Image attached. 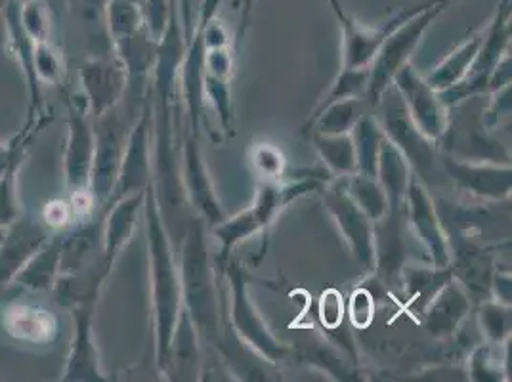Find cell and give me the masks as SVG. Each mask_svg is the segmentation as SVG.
Masks as SVG:
<instances>
[{
    "label": "cell",
    "instance_id": "6da1fadb",
    "mask_svg": "<svg viewBox=\"0 0 512 382\" xmlns=\"http://www.w3.org/2000/svg\"><path fill=\"white\" fill-rule=\"evenodd\" d=\"M146 234L150 251L151 312L155 331V356L157 367L163 375L171 369V352L174 335L184 312L180 272L172 255L171 239L163 224L157 191L153 184L146 190L144 199Z\"/></svg>",
    "mask_w": 512,
    "mask_h": 382
},
{
    "label": "cell",
    "instance_id": "7a4b0ae2",
    "mask_svg": "<svg viewBox=\"0 0 512 382\" xmlns=\"http://www.w3.org/2000/svg\"><path fill=\"white\" fill-rule=\"evenodd\" d=\"M178 272L186 316L192 321L197 335L201 333L205 339L216 340L220 325L218 285L201 220H193L186 234Z\"/></svg>",
    "mask_w": 512,
    "mask_h": 382
},
{
    "label": "cell",
    "instance_id": "3957f363",
    "mask_svg": "<svg viewBox=\"0 0 512 382\" xmlns=\"http://www.w3.org/2000/svg\"><path fill=\"white\" fill-rule=\"evenodd\" d=\"M325 184L327 178H323L321 174L283 184L264 182L256 193L255 203L249 209L235 214L234 218H224L220 224L214 226V235L220 241V262L226 264L230 260V253L245 239L266 232L287 205L308 195L310 191L323 190Z\"/></svg>",
    "mask_w": 512,
    "mask_h": 382
},
{
    "label": "cell",
    "instance_id": "277c9868",
    "mask_svg": "<svg viewBox=\"0 0 512 382\" xmlns=\"http://www.w3.org/2000/svg\"><path fill=\"white\" fill-rule=\"evenodd\" d=\"M453 2H457V0H436L434 4L428 6L427 10L419 12L417 16H413L402 27H398L381 44L377 56L369 64V83H367L365 94H363V100H367L371 107H379L384 92L392 86L394 75L404 65L409 64L411 54L415 52V48L425 37L428 27L440 14L446 12Z\"/></svg>",
    "mask_w": 512,
    "mask_h": 382
},
{
    "label": "cell",
    "instance_id": "5b68a950",
    "mask_svg": "<svg viewBox=\"0 0 512 382\" xmlns=\"http://www.w3.org/2000/svg\"><path fill=\"white\" fill-rule=\"evenodd\" d=\"M511 4L512 0L499 2L493 20L484 29L482 44L478 48L474 62L470 65L469 73L457 85L451 86L444 92H438L446 106L453 107L470 96H478L490 90L491 73L503 60V56L509 54V46H511Z\"/></svg>",
    "mask_w": 512,
    "mask_h": 382
},
{
    "label": "cell",
    "instance_id": "8992f818",
    "mask_svg": "<svg viewBox=\"0 0 512 382\" xmlns=\"http://www.w3.org/2000/svg\"><path fill=\"white\" fill-rule=\"evenodd\" d=\"M224 266H226V276H228L230 295H232L230 319H232L235 333L260 358L270 363L285 360L291 348L270 331L266 321L258 314L255 302L251 300V293H249V274L235 260H230Z\"/></svg>",
    "mask_w": 512,
    "mask_h": 382
},
{
    "label": "cell",
    "instance_id": "52a82bcc",
    "mask_svg": "<svg viewBox=\"0 0 512 382\" xmlns=\"http://www.w3.org/2000/svg\"><path fill=\"white\" fill-rule=\"evenodd\" d=\"M436 0H421L417 4H411L396 12L390 20L381 23L379 27H363L356 22L352 16L344 12L339 0H329L337 22L342 27V67L344 69H358V67H369L373 58L377 56L381 44L404 23L409 22L419 12L427 10L430 4Z\"/></svg>",
    "mask_w": 512,
    "mask_h": 382
},
{
    "label": "cell",
    "instance_id": "ba28073f",
    "mask_svg": "<svg viewBox=\"0 0 512 382\" xmlns=\"http://www.w3.org/2000/svg\"><path fill=\"white\" fill-rule=\"evenodd\" d=\"M323 203L346 247L365 272L375 266V222L363 213L344 186V178L323 186Z\"/></svg>",
    "mask_w": 512,
    "mask_h": 382
},
{
    "label": "cell",
    "instance_id": "9c48e42d",
    "mask_svg": "<svg viewBox=\"0 0 512 382\" xmlns=\"http://www.w3.org/2000/svg\"><path fill=\"white\" fill-rule=\"evenodd\" d=\"M96 151V125L90 117L83 94L69 98L67 138L64 149L65 188L69 195L88 193L92 161Z\"/></svg>",
    "mask_w": 512,
    "mask_h": 382
},
{
    "label": "cell",
    "instance_id": "30bf717a",
    "mask_svg": "<svg viewBox=\"0 0 512 382\" xmlns=\"http://www.w3.org/2000/svg\"><path fill=\"white\" fill-rule=\"evenodd\" d=\"M392 85L400 94L409 119L427 138L438 142L448 134L449 107L411 65H404L394 75Z\"/></svg>",
    "mask_w": 512,
    "mask_h": 382
},
{
    "label": "cell",
    "instance_id": "8fae6325",
    "mask_svg": "<svg viewBox=\"0 0 512 382\" xmlns=\"http://www.w3.org/2000/svg\"><path fill=\"white\" fill-rule=\"evenodd\" d=\"M379 106L384 107V117L381 127L384 136L402 151L411 170L417 172L421 178L428 176L436 161V148L430 138H427L419 128L413 125V121L407 115L406 106L392 86L384 92L383 100Z\"/></svg>",
    "mask_w": 512,
    "mask_h": 382
},
{
    "label": "cell",
    "instance_id": "7c38bea8",
    "mask_svg": "<svg viewBox=\"0 0 512 382\" xmlns=\"http://www.w3.org/2000/svg\"><path fill=\"white\" fill-rule=\"evenodd\" d=\"M406 220L411 232L427 251L432 266L448 268L453 262L448 232L440 220L434 199L419 178H411L406 195Z\"/></svg>",
    "mask_w": 512,
    "mask_h": 382
},
{
    "label": "cell",
    "instance_id": "4fadbf2b",
    "mask_svg": "<svg viewBox=\"0 0 512 382\" xmlns=\"http://www.w3.org/2000/svg\"><path fill=\"white\" fill-rule=\"evenodd\" d=\"M98 298H86L69 308L73 319V335L69 342V354L65 358L62 381L106 382L109 381L100 363V354L94 340V312Z\"/></svg>",
    "mask_w": 512,
    "mask_h": 382
},
{
    "label": "cell",
    "instance_id": "5bb4252c",
    "mask_svg": "<svg viewBox=\"0 0 512 382\" xmlns=\"http://www.w3.org/2000/svg\"><path fill=\"white\" fill-rule=\"evenodd\" d=\"M96 121H98L96 151H94V161H92L88 195L94 203V209L98 213H102L111 199V193H113L117 176H119L125 140L121 138L119 121L113 117V111Z\"/></svg>",
    "mask_w": 512,
    "mask_h": 382
},
{
    "label": "cell",
    "instance_id": "9a60e30c",
    "mask_svg": "<svg viewBox=\"0 0 512 382\" xmlns=\"http://www.w3.org/2000/svg\"><path fill=\"white\" fill-rule=\"evenodd\" d=\"M151 130H153V107L151 104H146L125 140L119 176L106 209L111 203L127 197L130 193L144 191L150 186Z\"/></svg>",
    "mask_w": 512,
    "mask_h": 382
},
{
    "label": "cell",
    "instance_id": "2e32d148",
    "mask_svg": "<svg viewBox=\"0 0 512 382\" xmlns=\"http://www.w3.org/2000/svg\"><path fill=\"white\" fill-rule=\"evenodd\" d=\"M58 232H52L41 216L20 214L0 237V289L10 285L23 266Z\"/></svg>",
    "mask_w": 512,
    "mask_h": 382
},
{
    "label": "cell",
    "instance_id": "e0dca14e",
    "mask_svg": "<svg viewBox=\"0 0 512 382\" xmlns=\"http://www.w3.org/2000/svg\"><path fill=\"white\" fill-rule=\"evenodd\" d=\"M449 180L465 193L482 201H503L511 197V163L493 165L490 161H465L453 155L442 157Z\"/></svg>",
    "mask_w": 512,
    "mask_h": 382
},
{
    "label": "cell",
    "instance_id": "ac0fdd59",
    "mask_svg": "<svg viewBox=\"0 0 512 382\" xmlns=\"http://www.w3.org/2000/svg\"><path fill=\"white\" fill-rule=\"evenodd\" d=\"M81 94L92 119L111 113L123 98L128 86V71L115 56L86 60L81 69Z\"/></svg>",
    "mask_w": 512,
    "mask_h": 382
},
{
    "label": "cell",
    "instance_id": "d6986e66",
    "mask_svg": "<svg viewBox=\"0 0 512 382\" xmlns=\"http://www.w3.org/2000/svg\"><path fill=\"white\" fill-rule=\"evenodd\" d=\"M0 319L4 331L12 339L31 346L52 344L60 335V321L56 314L37 302L12 300L2 308Z\"/></svg>",
    "mask_w": 512,
    "mask_h": 382
},
{
    "label": "cell",
    "instance_id": "ffe728a7",
    "mask_svg": "<svg viewBox=\"0 0 512 382\" xmlns=\"http://www.w3.org/2000/svg\"><path fill=\"white\" fill-rule=\"evenodd\" d=\"M148 190V188H146ZM146 190L130 193L127 197L111 203L102 211V266L111 274L117 256L123 253L125 245L136 230V222L144 207Z\"/></svg>",
    "mask_w": 512,
    "mask_h": 382
},
{
    "label": "cell",
    "instance_id": "44dd1931",
    "mask_svg": "<svg viewBox=\"0 0 512 382\" xmlns=\"http://www.w3.org/2000/svg\"><path fill=\"white\" fill-rule=\"evenodd\" d=\"M2 14H4V22H6V35H8L10 50L22 69L23 79L27 85V96H29V117L27 119H37L46 113L43 104V85L35 71V60H33L35 41L25 33L22 20H20V0H10V4L6 6V10Z\"/></svg>",
    "mask_w": 512,
    "mask_h": 382
},
{
    "label": "cell",
    "instance_id": "7402d4cb",
    "mask_svg": "<svg viewBox=\"0 0 512 382\" xmlns=\"http://www.w3.org/2000/svg\"><path fill=\"white\" fill-rule=\"evenodd\" d=\"M470 297L465 287L453 277L438 295L432 298L421 314L425 318V329L436 339L453 337L470 312Z\"/></svg>",
    "mask_w": 512,
    "mask_h": 382
},
{
    "label": "cell",
    "instance_id": "603a6c76",
    "mask_svg": "<svg viewBox=\"0 0 512 382\" xmlns=\"http://www.w3.org/2000/svg\"><path fill=\"white\" fill-rule=\"evenodd\" d=\"M203 161L205 159L201 155V149L197 146L195 136L192 134L188 136L184 146V184L192 199L193 207L199 211L201 218H205V222L214 228L226 216L220 207V201L216 199L213 182L209 178V172Z\"/></svg>",
    "mask_w": 512,
    "mask_h": 382
},
{
    "label": "cell",
    "instance_id": "cb8c5ba5",
    "mask_svg": "<svg viewBox=\"0 0 512 382\" xmlns=\"http://www.w3.org/2000/svg\"><path fill=\"white\" fill-rule=\"evenodd\" d=\"M404 213L384 214L375 222V266L373 274L383 279L384 283L396 279L404 270L406 262V245H404Z\"/></svg>",
    "mask_w": 512,
    "mask_h": 382
},
{
    "label": "cell",
    "instance_id": "d4e9b609",
    "mask_svg": "<svg viewBox=\"0 0 512 382\" xmlns=\"http://www.w3.org/2000/svg\"><path fill=\"white\" fill-rule=\"evenodd\" d=\"M375 178L386 193L388 211L404 213L407 190H409V184L413 178V170L407 163L406 157L402 155V151L396 148L386 136H384L381 151H379Z\"/></svg>",
    "mask_w": 512,
    "mask_h": 382
},
{
    "label": "cell",
    "instance_id": "484cf974",
    "mask_svg": "<svg viewBox=\"0 0 512 382\" xmlns=\"http://www.w3.org/2000/svg\"><path fill=\"white\" fill-rule=\"evenodd\" d=\"M62 276V232L52 235L43 247L25 264L12 283L27 291H52Z\"/></svg>",
    "mask_w": 512,
    "mask_h": 382
},
{
    "label": "cell",
    "instance_id": "4316f807",
    "mask_svg": "<svg viewBox=\"0 0 512 382\" xmlns=\"http://www.w3.org/2000/svg\"><path fill=\"white\" fill-rule=\"evenodd\" d=\"M400 279L406 289V308L411 314H423L428 302L453 279V270L438 266H404Z\"/></svg>",
    "mask_w": 512,
    "mask_h": 382
},
{
    "label": "cell",
    "instance_id": "83f0119b",
    "mask_svg": "<svg viewBox=\"0 0 512 382\" xmlns=\"http://www.w3.org/2000/svg\"><path fill=\"white\" fill-rule=\"evenodd\" d=\"M362 98H346L337 100L327 106H320L314 115L306 121L302 132H318V134H350L358 119L362 117Z\"/></svg>",
    "mask_w": 512,
    "mask_h": 382
},
{
    "label": "cell",
    "instance_id": "f1b7e54d",
    "mask_svg": "<svg viewBox=\"0 0 512 382\" xmlns=\"http://www.w3.org/2000/svg\"><path fill=\"white\" fill-rule=\"evenodd\" d=\"M482 37H484V31L470 37L467 43L457 46L448 58L442 64L436 65V69L425 79L428 85L432 86L436 92H444L451 86L457 85L469 73L470 65L474 62L478 48L482 44Z\"/></svg>",
    "mask_w": 512,
    "mask_h": 382
},
{
    "label": "cell",
    "instance_id": "f546056e",
    "mask_svg": "<svg viewBox=\"0 0 512 382\" xmlns=\"http://www.w3.org/2000/svg\"><path fill=\"white\" fill-rule=\"evenodd\" d=\"M469 365L472 381H511V339L476 348Z\"/></svg>",
    "mask_w": 512,
    "mask_h": 382
},
{
    "label": "cell",
    "instance_id": "4dcf8cb0",
    "mask_svg": "<svg viewBox=\"0 0 512 382\" xmlns=\"http://www.w3.org/2000/svg\"><path fill=\"white\" fill-rule=\"evenodd\" d=\"M312 144L318 151L323 165L339 178H346L356 172V149L350 134H318L310 132Z\"/></svg>",
    "mask_w": 512,
    "mask_h": 382
},
{
    "label": "cell",
    "instance_id": "1f68e13d",
    "mask_svg": "<svg viewBox=\"0 0 512 382\" xmlns=\"http://www.w3.org/2000/svg\"><path fill=\"white\" fill-rule=\"evenodd\" d=\"M356 149V172L377 176V161L384 140V130L373 115H362L350 132Z\"/></svg>",
    "mask_w": 512,
    "mask_h": 382
},
{
    "label": "cell",
    "instance_id": "d6a6232c",
    "mask_svg": "<svg viewBox=\"0 0 512 382\" xmlns=\"http://www.w3.org/2000/svg\"><path fill=\"white\" fill-rule=\"evenodd\" d=\"M106 23L113 43L146 31L144 8L132 0H107Z\"/></svg>",
    "mask_w": 512,
    "mask_h": 382
},
{
    "label": "cell",
    "instance_id": "836d02e7",
    "mask_svg": "<svg viewBox=\"0 0 512 382\" xmlns=\"http://www.w3.org/2000/svg\"><path fill=\"white\" fill-rule=\"evenodd\" d=\"M344 186L350 193V197L356 201V205L367 214L373 222L381 220L388 213V199L381 184L373 176H365L360 172H354L344 178Z\"/></svg>",
    "mask_w": 512,
    "mask_h": 382
},
{
    "label": "cell",
    "instance_id": "e575fe53",
    "mask_svg": "<svg viewBox=\"0 0 512 382\" xmlns=\"http://www.w3.org/2000/svg\"><path fill=\"white\" fill-rule=\"evenodd\" d=\"M27 151L29 146H23L14 155L10 165L0 174V228H6L22 214L20 195H18V174L27 159Z\"/></svg>",
    "mask_w": 512,
    "mask_h": 382
},
{
    "label": "cell",
    "instance_id": "d590c367",
    "mask_svg": "<svg viewBox=\"0 0 512 382\" xmlns=\"http://www.w3.org/2000/svg\"><path fill=\"white\" fill-rule=\"evenodd\" d=\"M478 323L491 344L511 339V306L499 304L491 298L482 300L478 308Z\"/></svg>",
    "mask_w": 512,
    "mask_h": 382
},
{
    "label": "cell",
    "instance_id": "8d00e7d4",
    "mask_svg": "<svg viewBox=\"0 0 512 382\" xmlns=\"http://www.w3.org/2000/svg\"><path fill=\"white\" fill-rule=\"evenodd\" d=\"M35 71L41 85H60L65 75L64 56L54 39L35 43Z\"/></svg>",
    "mask_w": 512,
    "mask_h": 382
},
{
    "label": "cell",
    "instance_id": "74e56055",
    "mask_svg": "<svg viewBox=\"0 0 512 382\" xmlns=\"http://www.w3.org/2000/svg\"><path fill=\"white\" fill-rule=\"evenodd\" d=\"M20 20L35 43L52 39V14L46 0H20Z\"/></svg>",
    "mask_w": 512,
    "mask_h": 382
},
{
    "label": "cell",
    "instance_id": "f35d334b",
    "mask_svg": "<svg viewBox=\"0 0 512 382\" xmlns=\"http://www.w3.org/2000/svg\"><path fill=\"white\" fill-rule=\"evenodd\" d=\"M367 83H369V67H358V69L342 67L341 75L331 86V90L321 106H327L337 100H346V98H362L363 100Z\"/></svg>",
    "mask_w": 512,
    "mask_h": 382
},
{
    "label": "cell",
    "instance_id": "ab89813d",
    "mask_svg": "<svg viewBox=\"0 0 512 382\" xmlns=\"http://www.w3.org/2000/svg\"><path fill=\"white\" fill-rule=\"evenodd\" d=\"M203 92L213 102L214 111L218 113V119H220V125L224 127L226 132L232 134L234 132V128H232L234 111H232V92H230L228 81L205 73V77H203Z\"/></svg>",
    "mask_w": 512,
    "mask_h": 382
},
{
    "label": "cell",
    "instance_id": "60d3db41",
    "mask_svg": "<svg viewBox=\"0 0 512 382\" xmlns=\"http://www.w3.org/2000/svg\"><path fill=\"white\" fill-rule=\"evenodd\" d=\"M251 159L256 172L266 178V182H278L279 176H283L285 170V157L278 148L272 144H258L251 151Z\"/></svg>",
    "mask_w": 512,
    "mask_h": 382
},
{
    "label": "cell",
    "instance_id": "b9f144b4",
    "mask_svg": "<svg viewBox=\"0 0 512 382\" xmlns=\"http://www.w3.org/2000/svg\"><path fill=\"white\" fill-rule=\"evenodd\" d=\"M346 314L356 329H367L375 318V297L367 287H358L348 298Z\"/></svg>",
    "mask_w": 512,
    "mask_h": 382
},
{
    "label": "cell",
    "instance_id": "7bdbcfd3",
    "mask_svg": "<svg viewBox=\"0 0 512 382\" xmlns=\"http://www.w3.org/2000/svg\"><path fill=\"white\" fill-rule=\"evenodd\" d=\"M318 316H320L321 325L329 331H335L341 327L346 316V304L337 289H327L321 293Z\"/></svg>",
    "mask_w": 512,
    "mask_h": 382
},
{
    "label": "cell",
    "instance_id": "ee69618b",
    "mask_svg": "<svg viewBox=\"0 0 512 382\" xmlns=\"http://www.w3.org/2000/svg\"><path fill=\"white\" fill-rule=\"evenodd\" d=\"M304 360L312 361L314 365H318L323 371H327L329 375H335L337 379H350V371L346 369V365L342 363L341 358L337 356V352L325 344H318L310 354L304 356Z\"/></svg>",
    "mask_w": 512,
    "mask_h": 382
},
{
    "label": "cell",
    "instance_id": "f6af8a7d",
    "mask_svg": "<svg viewBox=\"0 0 512 382\" xmlns=\"http://www.w3.org/2000/svg\"><path fill=\"white\" fill-rule=\"evenodd\" d=\"M205 73L230 81L234 73V56L230 46L228 48H211L205 50Z\"/></svg>",
    "mask_w": 512,
    "mask_h": 382
},
{
    "label": "cell",
    "instance_id": "bcb514c9",
    "mask_svg": "<svg viewBox=\"0 0 512 382\" xmlns=\"http://www.w3.org/2000/svg\"><path fill=\"white\" fill-rule=\"evenodd\" d=\"M512 297V283L511 274L495 270L493 277H491V300L511 306Z\"/></svg>",
    "mask_w": 512,
    "mask_h": 382
},
{
    "label": "cell",
    "instance_id": "7dc6e473",
    "mask_svg": "<svg viewBox=\"0 0 512 382\" xmlns=\"http://www.w3.org/2000/svg\"><path fill=\"white\" fill-rule=\"evenodd\" d=\"M256 0H243V8H241V25H239V39L243 37L247 25H249V18H251V12H253V6H255Z\"/></svg>",
    "mask_w": 512,
    "mask_h": 382
},
{
    "label": "cell",
    "instance_id": "c3c4849f",
    "mask_svg": "<svg viewBox=\"0 0 512 382\" xmlns=\"http://www.w3.org/2000/svg\"><path fill=\"white\" fill-rule=\"evenodd\" d=\"M10 4V0H0V14L6 10V6Z\"/></svg>",
    "mask_w": 512,
    "mask_h": 382
},
{
    "label": "cell",
    "instance_id": "681fc988",
    "mask_svg": "<svg viewBox=\"0 0 512 382\" xmlns=\"http://www.w3.org/2000/svg\"><path fill=\"white\" fill-rule=\"evenodd\" d=\"M132 2H136V4H140V6H144V4H146V0H132Z\"/></svg>",
    "mask_w": 512,
    "mask_h": 382
},
{
    "label": "cell",
    "instance_id": "f907efd6",
    "mask_svg": "<svg viewBox=\"0 0 512 382\" xmlns=\"http://www.w3.org/2000/svg\"><path fill=\"white\" fill-rule=\"evenodd\" d=\"M2 230H4V228H0V237H2Z\"/></svg>",
    "mask_w": 512,
    "mask_h": 382
}]
</instances>
